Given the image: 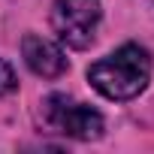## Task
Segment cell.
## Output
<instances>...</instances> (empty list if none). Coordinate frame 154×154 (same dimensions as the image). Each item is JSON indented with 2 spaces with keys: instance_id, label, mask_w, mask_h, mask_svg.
Instances as JSON below:
<instances>
[{
  "instance_id": "1",
  "label": "cell",
  "mask_w": 154,
  "mask_h": 154,
  "mask_svg": "<svg viewBox=\"0 0 154 154\" xmlns=\"http://www.w3.org/2000/svg\"><path fill=\"white\" fill-rule=\"evenodd\" d=\"M88 82L106 100L127 103L139 97L151 82V54L142 45L127 42L88 66Z\"/></svg>"
},
{
  "instance_id": "2",
  "label": "cell",
  "mask_w": 154,
  "mask_h": 154,
  "mask_svg": "<svg viewBox=\"0 0 154 154\" xmlns=\"http://www.w3.org/2000/svg\"><path fill=\"white\" fill-rule=\"evenodd\" d=\"M42 124L51 130V133H60V136H69V139H82V142H91V139H100L103 130H106V121L97 109H91L88 103L75 100L69 94H48L42 100Z\"/></svg>"
},
{
  "instance_id": "5",
  "label": "cell",
  "mask_w": 154,
  "mask_h": 154,
  "mask_svg": "<svg viewBox=\"0 0 154 154\" xmlns=\"http://www.w3.org/2000/svg\"><path fill=\"white\" fill-rule=\"evenodd\" d=\"M18 88V79H15V69L0 57V97H9L12 91Z\"/></svg>"
},
{
  "instance_id": "4",
  "label": "cell",
  "mask_w": 154,
  "mask_h": 154,
  "mask_svg": "<svg viewBox=\"0 0 154 154\" xmlns=\"http://www.w3.org/2000/svg\"><path fill=\"white\" fill-rule=\"evenodd\" d=\"M21 57H24L27 69L42 75V79H57V75H63L66 66H69L63 48L57 42L39 36V33H27L21 39Z\"/></svg>"
},
{
  "instance_id": "3",
  "label": "cell",
  "mask_w": 154,
  "mask_h": 154,
  "mask_svg": "<svg viewBox=\"0 0 154 154\" xmlns=\"http://www.w3.org/2000/svg\"><path fill=\"white\" fill-rule=\"evenodd\" d=\"M103 21L100 0H54L51 3V30L69 48H88Z\"/></svg>"
}]
</instances>
